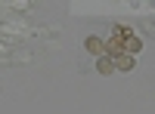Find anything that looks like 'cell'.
Segmentation results:
<instances>
[{
    "label": "cell",
    "instance_id": "obj_3",
    "mask_svg": "<svg viewBox=\"0 0 155 114\" xmlns=\"http://www.w3.org/2000/svg\"><path fill=\"white\" fill-rule=\"evenodd\" d=\"M140 49H143V40H140V37H134V34H127L124 37V53H140Z\"/></svg>",
    "mask_w": 155,
    "mask_h": 114
},
{
    "label": "cell",
    "instance_id": "obj_2",
    "mask_svg": "<svg viewBox=\"0 0 155 114\" xmlns=\"http://www.w3.org/2000/svg\"><path fill=\"white\" fill-rule=\"evenodd\" d=\"M112 59H115V68H118V71H134V56L130 53H118Z\"/></svg>",
    "mask_w": 155,
    "mask_h": 114
},
{
    "label": "cell",
    "instance_id": "obj_4",
    "mask_svg": "<svg viewBox=\"0 0 155 114\" xmlns=\"http://www.w3.org/2000/svg\"><path fill=\"white\" fill-rule=\"evenodd\" d=\"M84 46H87V53H93V56H102V53H106V46H102L99 37H87Z\"/></svg>",
    "mask_w": 155,
    "mask_h": 114
},
{
    "label": "cell",
    "instance_id": "obj_1",
    "mask_svg": "<svg viewBox=\"0 0 155 114\" xmlns=\"http://www.w3.org/2000/svg\"><path fill=\"white\" fill-rule=\"evenodd\" d=\"M96 71H99V74H112V71H115V59H112L109 53L96 56Z\"/></svg>",
    "mask_w": 155,
    "mask_h": 114
}]
</instances>
